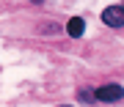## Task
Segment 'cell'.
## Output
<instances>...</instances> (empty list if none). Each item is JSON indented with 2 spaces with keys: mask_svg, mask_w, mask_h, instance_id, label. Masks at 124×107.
Here are the masks:
<instances>
[{
  "mask_svg": "<svg viewBox=\"0 0 124 107\" xmlns=\"http://www.w3.org/2000/svg\"><path fill=\"white\" fill-rule=\"evenodd\" d=\"M121 99V85L119 82H110V85H102L97 88V94H94V102H119Z\"/></svg>",
  "mask_w": 124,
  "mask_h": 107,
  "instance_id": "obj_1",
  "label": "cell"
},
{
  "mask_svg": "<svg viewBox=\"0 0 124 107\" xmlns=\"http://www.w3.org/2000/svg\"><path fill=\"white\" fill-rule=\"evenodd\" d=\"M102 22L110 25V27H121L124 25V8L121 6H108V8L102 11Z\"/></svg>",
  "mask_w": 124,
  "mask_h": 107,
  "instance_id": "obj_2",
  "label": "cell"
},
{
  "mask_svg": "<svg viewBox=\"0 0 124 107\" xmlns=\"http://www.w3.org/2000/svg\"><path fill=\"white\" fill-rule=\"evenodd\" d=\"M31 3H44V0H31Z\"/></svg>",
  "mask_w": 124,
  "mask_h": 107,
  "instance_id": "obj_5",
  "label": "cell"
},
{
  "mask_svg": "<svg viewBox=\"0 0 124 107\" xmlns=\"http://www.w3.org/2000/svg\"><path fill=\"white\" fill-rule=\"evenodd\" d=\"M77 99L85 102V104H91V102H94V94H88V91H77Z\"/></svg>",
  "mask_w": 124,
  "mask_h": 107,
  "instance_id": "obj_4",
  "label": "cell"
},
{
  "mask_svg": "<svg viewBox=\"0 0 124 107\" xmlns=\"http://www.w3.org/2000/svg\"><path fill=\"white\" fill-rule=\"evenodd\" d=\"M63 107H72V104H63Z\"/></svg>",
  "mask_w": 124,
  "mask_h": 107,
  "instance_id": "obj_6",
  "label": "cell"
},
{
  "mask_svg": "<svg viewBox=\"0 0 124 107\" xmlns=\"http://www.w3.org/2000/svg\"><path fill=\"white\" fill-rule=\"evenodd\" d=\"M66 33L72 36V39H80V36L85 33V19L83 17H72L66 22Z\"/></svg>",
  "mask_w": 124,
  "mask_h": 107,
  "instance_id": "obj_3",
  "label": "cell"
}]
</instances>
